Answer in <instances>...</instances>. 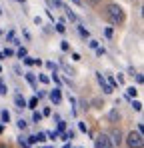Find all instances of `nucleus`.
<instances>
[{
  "instance_id": "nucleus-1",
  "label": "nucleus",
  "mask_w": 144,
  "mask_h": 148,
  "mask_svg": "<svg viewBox=\"0 0 144 148\" xmlns=\"http://www.w3.org/2000/svg\"><path fill=\"white\" fill-rule=\"evenodd\" d=\"M104 16L108 18V22L114 26L118 24H124V20H126V14H124V8L120 6V4H108L106 6V10H104Z\"/></svg>"
},
{
  "instance_id": "nucleus-2",
  "label": "nucleus",
  "mask_w": 144,
  "mask_h": 148,
  "mask_svg": "<svg viewBox=\"0 0 144 148\" xmlns=\"http://www.w3.org/2000/svg\"><path fill=\"white\" fill-rule=\"evenodd\" d=\"M126 144H128V148H142L144 146L142 132H138V130H130V132L126 134Z\"/></svg>"
},
{
  "instance_id": "nucleus-3",
  "label": "nucleus",
  "mask_w": 144,
  "mask_h": 148,
  "mask_svg": "<svg viewBox=\"0 0 144 148\" xmlns=\"http://www.w3.org/2000/svg\"><path fill=\"white\" fill-rule=\"evenodd\" d=\"M94 146L96 148H114V146H112L110 136H108V134H104V132H100V134L94 138Z\"/></svg>"
},
{
  "instance_id": "nucleus-4",
  "label": "nucleus",
  "mask_w": 144,
  "mask_h": 148,
  "mask_svg": "<svg viewBox=\"0 0 144 148\" xmlns=\"http://www.w3.org/2000/svg\"><path fill=\"white\" fill-rule=\"evenodd\" d=\"M96 80H98V84H100V88H102L104 94H112V88H110V84L106 82V78L102 76V72H96Z\"/></svg>"
},
{
  "instance_id": "nucleus-5",
  "label": "nucleus",
  "mask_w": 144,
  "mask_h": 148,
  "mask_svg": "<svg viewBox=\"0 0 144 148\" xmlns=\"http://www.w3.org/2000/svg\"><path fill=\"white\" fill-rule=\"evenodd\" d=\"M108 136H110V140H112V146H120V144H122V140H124V136H122V132H120V130H112Z\"/></svg>"
},
{
  "instance_id": "nucleus-6",
  "label": "nucleus",
  "mask_w": 144,
  "mask_h": 148,
  "mask_svg": "<svg viewBox=\"0 0 144 148\" xmlns=\"http://www.w3.org/2000/svg\"><path fill=\"white\" fill-rule=\"evenodd\" d=\"M50 100H52L54 104H60V100H62V94H60V88H54V90L50 92Z\"/></svg>"
},
{
  "instance_id": "nucleus-7",
  "label": "nucleus",
  "mask_w": 144,
  "mask_h": 148,
  "mask_svg": "<svg viewBox=\"0 0 144 148\" xmlns=\"http://www.w3.org/2000/svg\"><path fill=\"white\" fill-rule=\"evenodd\" d=\"M14 104H16V108H26V100H24V96L16 94V96H14Z\"/></svg>"
},
{
  "instance_id": "nucleus-8",
  "label": "nucleus",
  "mask_w": 144,
  "mask_h": 148,
  "mask_svg": "<svg viewBox=\"0 0 144 148\" xmlns=\"http://www.w3.org/2000/svg\"><path fill=\"white\" fill-rule=\"evenodd\" d=\"M108 118H110V122H116V120L120 118V112L116 110V108H114V110H112V112L108 114Z\"/></svg>"
},
{
  "instance_id": "nucleus-9",
  "label": "nucleus",
  "mask_w": 144,
  "mask_h": 148,
  "mask_svg": "<svg viewBox=\"0 0 144 148\" xmlns=\"http://www.w3.org/2000/svg\"><path fill=\"white\" fill-rule=\"evenodd\" d=\"M62 8H64V10H66V16H68V18H70L72 22H74V20H76V14H74V12H72L70 8H68V6H62Z\"/></svg>"
},
{
  "instance_id": "nucleus-10",
  "label": "nucleus",
  "mask_w": 144,
  "mask_h": 148,
  "mask_svg": "<svg viewBox=\"0 0 144 148\" xmlns=\"http://www.w3.org/2000/svg\"><path fill=\"white\" fill-rule=\"evenodd\" d=\"M36 104H38V98H36V96H34V98H30L28 102H26V106H28V108H36Z\"/></svg>"
},
{
  "instance_id": "nucleus-11",
  "label": "nucleus",
  "mask_w": 144,
  "mask_h": 148,
  "mask_svg": "<svg viewBox=\"0 0 144 148\" xmlns=\"http://www.w3.org/2000/svg\"><path fill=\"white\" fill-rule=\"evenodd\" d=\"M78 32H80V36H82V38H88V36H90V34H88V30H86L84 26H78Z\"/></svg>"
},
{
  "instance_id": "nucleus-12",
  "label": "nucleus",
  "mask_w": 144,
  "mask_h": 148,
  "mask_svg": "<svg viewBox=\"0 0 144 148\" xmlns=\"http://www.w3.org/2000/svg\"><path fill=\"white\" fill-rule=\"evenodd\" d=\"M132 108H134L136 112H140V110H142V102H138V100H132Z\"/></svg>"
},
{
  "instance_id": "nucleus-13",
  "label": "nucleus",
  "mask_w": 144,
  "mask_h": 148,
  "mask_svg": "<svg viewBox=\"0 0 144 148\" xmlns=\"http://www.w3.org/2000/svg\"><path fill=\"white\" fill-rule=\"evenodd\" d=\"M2 122H10V112L8 110H2Z\"/></svg>"
},
{
  "instance_id": "nucleus-14",
  "label": "nucleus",
  "mask_w": 144,
  "mask_h": 148,
  "mask_svg": "<svg viewBox=\"0 0 144 148\" xmlns=\"http://www.w3.org/2000/svg\"><path fill=\"white\" fill-rule=\"evenodd\" d=\"M34 138H36V142H44V140H46V134L38 132V134H34Z\"/></svg>"
},
{
  "instance_id": "nucleus-15",
  "label": "nucleus",
  "mask_w": 144,
  "mask_h": 148,
  "mask_svg": "<svg viewBox=\"0 0 144 148\" xmlns=\"http://www.w3.org/2000/svg\"><path fill=\"white\" fill-rule=\"evenodd\" d=\"M56 30H58L60 34H64V32H66V26H64V22H58V24H56Z\"/></svg>"
},
{
  "instance_id": "nucleus-16",
  "label": "nucleus",
  "mask_w": 144,
  "mask_h": 148,
  "mask_svg": "<svg viewBox=\"0 0 144 148\" xmlns=\"http://www.w3.org/2000/svg\"><path fill=\"white\" fill-rule=\"evenodd\" d=\"M126 92H128V96H136V94H138V90H136L134 86H130V88H126Z\"/></svg>"
},
{
  "instance_id": "nucleus-17",
  "label": "nucleus",
  "mask_w": 144,
  "mask_h": 148,
  "mask_svg": "<svg viewBox=\"0 0 144 148\" xmlns=\"http://www.w3.org/2000/svg\"><path fill=\"white\" fill-rule=\"evenodd\" d=\"M26 80H28V82H30V84H32V86H34V84H36V78H34V74H26Z\"/></svg>"
},
{
  "instance_id": "nucleus-18",
  "label": "nucleus",
  "mask_w": 144,
  "mask_h": 148,
  "mask_svg": "<svg viewBox=\"0 0 144 148\" xmlns=\"http://www.w3.org/2000/svg\"><path fill=\"white\" fill-rule=\"evenodd\" d=\"M16 126H18V128H20V130H24V128H26V126H28V124H26V120H22V118H20V120H18V122H16Z\"/></svg>"
},
{
  "instance_id": "nucleus-19",
  "label": "nucleus",
  "mask_w": 144,
  "mask_h": 148,
  "mask_svg": "<svg viewBox=\"0 0 144 148\" xmlns=\"http://www.w3.org/2000/svg\"><path fill=\"white\" fill-rule=\"evenodd\" d=\"M32 118H34V122H40V120H42V112H34Z\"/></svg>"
},
{
  "instance_id": "nucleus-20",
  "label": "nucleus",
  "mask_w": 144,
  "mask_h": 148,
  "mask_svg": "<svg viewBox=\"0 0 144 148\" xmlns=\"http://www.w3.org/2000/svg\"><path fill=\"white\" fill-rule=\"evenodd\" d=\"M18 144H20L22 148H28V146H30V144H28V140H24V138H18Z\"/></svg>"
},
{
  "instance_id": "nucleus-21",
  "label": "nucleus",
  "mask_w": 144,
  "mask_h": 148,
  "mask_svg": "<svg viewBox=\"0 0 144 148\" xmlns=\"http://www.w3.org/2000/svg\"><path fill=\"white\" fill-rule=\"evenodd\" d=\"M78 130H80V132H88V128H86L84 122H78Z\"/></svg>"
},
{
  "instance_id": "nucleus-22",
  "label": "nucleus",
  "mask_w": 144,
  "mask_h": 148,
  "mask_svg": "<svg viewBox=\"0 0 144 148\" xmlns=\"http://www.w3.org/2000/svg\"><path fill=\"white\" fill-rule=\"evenodd\" d=\"M82 2H84V4H88V6H96L100 0H82Z\"/></svg>"
},
{
  "instance_id": "nucleus-23",
  "label": "nucleus",
  "mask_w": 144,
  "mask_h": 148,
  "mask_svg": "<svg viewBox=\"0 0 144 148\" xmlns=\"http://www.w3.org/2000/svg\"><path fill=\"white\" fill-rule=\"evenodd\" d=\"M38 78H40V82H42V84H48V82H50V78H48V76H44V74H40Z\"/></svg>"
},
{
  "instance_id": "nucleus-24",
  "label": "nucleus",
  "mask_w": 144,
  "mask_h": 148,
  "mask_svg": "<svg viewBox=\"0 0 144 148\" xmlns=\"http://www.w3.org/2000/svg\"><path fill=\"white\" fill-rule=\"evenodd\" d=\"M88 46H90V48H98V40H90V42H88Z\"/></svg>"
},
{
  "instance_id": "nucleus-25",
  "label": "nucleus",
  "mask_w": 144,
  "mask_h": 148,
  "mask_svg": "<svg viewBox=\"0 0 144 148\" xmlns=\"http://www.w3.org/2000/svg\"><path fill=\"white\" fill-rule=\"evenodd\" d=\"M18 58H26V48H20V50H18Z\"/></svg>"
},
{
  "instance_id": "nucleus-26",
  "label": "nucleus",
  "mask_w": 144,
  "mask_h": 148,
  "mask_svg": "<svg viewBox=\"0 0 144 148\" xmlns=\"http://www.w3.org/2000/svg\"><path fill=\"white\" fill-rule=\"evenodd\" d=\"M22 60H24V64H28V66L34 64V58H22Z\"/></svg>"
},
{
  "instance_id": "nucleus-27",
  "label": "nucleus",
  "mask_w": 144,
  "mask_h": 148,
  "mask_svg": "<svg viewBox=\"0 0 144 148\" xmlns=\"http://www.w3.org/2000/svg\"><path fill=\"white\" fill-rule=\"evenodd\" d=\"M46 136H48V138H52V140H54V138H56V136H58V132H56V130H54V132H48Z\"/></svg>"
},
{
  "instance_id": "nucleus-28",
  "label": "nucleus",
  "mask_w": 144,
  "mask_h": 148,
  "mask_svg": "<svg viewBox=\"0 0 144 148\" xmlns=\"http://www.w3.org/2000/svg\"><path fill=\"white\" fill-rule=\"evenodd\" d=\"M60 46H62V50H64V52H66V50H70V44H68V42H62Z\"/></svg>"
},
{
  "instance_id": "nucleus-29",
  "label": "nucleus",
  "mask_w": 144,
  "mask_h": 148,
  "mask_svg": "<svg viewBox=\"0 0 144 148\" xmlns=\"http://www.w3.org/2000/svg\"><path fill=\"white\" fill-rule=\"evenodd\" d=\"M52 80H54V82H56V84H60V78H58V74H56V72L52 74Z\"/></svg>"
},
{
  "instance_id": "nucleus-30",
  "label": "nucleus",
  "mask_w": 144,
  "mask_h": 148,
  "mask_svg": "<svg viewBox=\"0 0 144 148\" xmlns=\"http://www.w3.org/2000/svg\"><path fill=\"white\" fill-rule=\"evenodd\" d=\"M46 66L50 68V70H54V72H56V66H54V62H46Z\"/></svg>"
},
{
  "instance_id": "nucleus-31",
  "label": "nucleus",
  "mask_w": 144,
  "mask_h": 148,
  "mask_svg": "<svg viewBox=\"0 0 144 148\" xmlns=\"http://www.w3.org/2000/svg\"><path fill=\"white\" fill-rule=\"evenodd\" d=\"M12 54H14V52H12L10 48H6V50H4V56H12Z\"/></svg>"
},
{
  "instance_id": "nucleus-32",
  "label": "nucleus",
  "mask_w": 144,
  "mask_h": 148,
  "mask_svg": "<svg viewBox=\"0 0 144 148\" xmlns=\"http://www.w3.org/2000/svg\"><path fill=\"white\" fill-rule=\"evenodd\" d=\"M72 2H74V4H78V6H84V2H82V0H72Z\"/></svg>"
},
{
  "instance_id": "nucleus-33",
  "label": "nucleus",
  "mask_w": 144,
  "mask_h": 148,
  "mask_svg": "<svg viewBox=\"0 0 144 148\" xmlns=\"http://www.w3.org/2000/svg\"><path fill=\"white\" fill-rule=\"evenodd\" d=\"M0 148H10V146H6V144H0Z\"/></svg>"
},
{
  "instance_id": "nucleus-34",
  "label": "nucleus",
  "mask_w": 144,
  "mask_h": 148,
  "mask_svg": "<svg viewBox=\"0 0 144 148\" xmlns=\"http://www.w3.org/2000/svg\"><path fill=\"white\" fill-rule=\"evenodd\" d=\"M64 148H72V146H70V144H64Z\"/></svg>"
},
{
  "instance_id": "nucleus-35",
  "label": "nucleus",
  "mask_w": 144,
  "mask_h": 148,
  "mask_svg": "<svg viewBox=\"0 0 144 148\" xmlns=\"http://www.w3.org/2000/svg\"><path fill=\"white\" fill-rule=\"evenodd\" d=\"M18 2H26V0H18Z\"/></svg>"
},
{
  "instance_id": "nucleus-36",
  "label": "nucleus",
  "mask_w": 144,
  "mask_h": 148,
  "mask_svg": "<svg viewBox=\"0 0 144 148\" xmlns=\"http://www.w3.org/2000/svg\"><path fill=\"white\" fill-rule=\"evenodd\" d=\"M0 14H2V10H0Z\"/></svg>"
},
{
  "instance_id": "nucleus-37",
  "label": "nucleus",
  "mask_w": 144,
  "mask_h": 148,
  "mask_svg": "<svg viewBox=\"0 0 144 148\" xmlns=\"http://www.w3.org/2000/svg\"><path fill=\"white\" fill-rule=\"evenodd\" d=\"M44 148H48V146H44Z\"/></svg>"
}]
</instances>
